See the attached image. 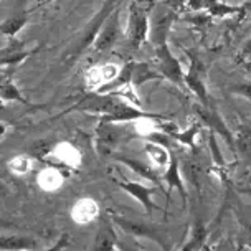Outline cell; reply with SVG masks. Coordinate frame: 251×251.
<instances>
[{"label":"cell","mask_w":251,"mask_h":251,"mask_svg":"<svg viewBox=\"0 0 251 251\" xmlns=\"http://www.w3.org/2000/svg\"><path fill=\"white\" fill-rule=\"evenodd\" d=\"M200 251H207V248H205V246H203V248H201Z\"/></svg>","instance_id":"32"},{"label":"cell","mask_w":251,"mask_h":251,"mask_svg":"<svg viewBox=\"0 0 251 251\" xmlns=\"http://www.w3.org/2000/svg\"><path fill=\"white\" fill-rule=\"evenodd\" d=\"M8 170L13 174V176H26L31 169H33V159L26 154H19V155H13L7 164Z\"/></svg>","instance_id":"25"},{"label":"cell","mask_w":251,"mask_h":251,"mask_svg":"<svg viewBox=\"0 0 251 251\" xmlns=\"http://www.w3.org/2000/svg\"><path fill=\"white\" fill-rule=\"evenodd\" d=\"M116 160L126 165L129 170H132L136 176L141 178H144L146 182L149 183H159L160 182V176L157 172V169L152 164H147L144 160L136 159V157H127V155H116Z\"/></svg>","instance_id":"14"},{"label":"cell","mask_w":251,"mask_h":251,"mask_svg":"<svg viewBox=\"0 0 251 251\" xmlns=\"http://www.w3.org/2000/svg\"><path fill=\"white\" fill-rule=\"evenodd\" d=\"M118 233L114 230V225L107 218H102L100 226L94 235L93 245L89 251H116L118 248Z\"/></svg>","instance_id":"12"},{"label":"cell","mask_w":251,"mask_h":251,"mask_svg":"<svg viewBox=\"0 0 251 251\" xmlns=\"http://www.w3.org/2000/svg\"><path fill=\"white\" fill-rule=\"evenodd\" d=\"M116 251H141V250H139L137 246H134V245L121 243V241H118V248H116Z\"/></svg>","instance_id":"29"},{"label":"cell","mask_w":251,"mask_h":251,"mask_svg":"<svg viewBox=\"0 0 251 251\" xmlns=\"http://www.w3.org/2000/svg\"><path fill=\"white\" fill-rule=\"evenodd\" d=\"M2 113H5V102L0 101V114H2Z\"/></svg>","instance_id":"31"},{"label":"cell","mask_w":251,"mask_h":251,"mask_svg":"<svg viewBox=\"0 0 251 251\" xmlns=\"http://www.w3.org/2000/svg\"><path fill=\"white\" fill-rule=\"evenodd\" d=\"M188 56H190V66H188V71L183 76V84H187V88L190 89L192 93L199 98L200 104L203 107H213L210 104V96L207 93V88H205V83L201 79V71H200V61L194 53L188 51Z\"/></svg>","instance_id":"10"},{"label":"cell","mask_w":251,"mask_h":251,"mask_svg":"<svg viewBox=\"0 0 251 251\" xmlns=\"http://www.w3.org/2000/svg\"><path fill=\"white\" fill-rule=\"evenodd\" d=\"M38 241L24 235H0V251H35Z\"/></svg>","instance_id":"17"},{"label":"cell","mask_w":251,"mask_h":251,"mask_svg":"<svg viewBox=\"0 0 251 251\" xmlns=\"http://www.w3.org/2000/svg\"><path fill=\"white\" fill-rule=\"evenodd\" d=\"M207 236H208V233L203 223H195V225L192 226V231H190V235H188L187 243L177 251H200L205 246Z\"/></svg>","instance_id":"23"},{"label":"cell","mask_w":251,"mask_h":251,"mask_svg":"<svg viewBox=\"0 0 251 251\" xmlns=\"http://www.w3.org/2000/svg\"><path fill=\"white\" fill-rule=\"evenodd\" d=\"M50 155L58 164H61L63 167L75 170L81 165V152H79L78 147L71 144V142H58L51 149Z\"/></svg>","instance_id":"15"},{"label":"cell","mask_w":251,"mask_h":251,"mask_svg":"<svg viewBox=\"0 0 251 251\" xmlns=\"http://www.w3.org/2000/svg\"><path fill=\"white\" fill-rule=\"evenodd\" d=\"M201 126L200 124H192L190 127L185 129V131H176L174 129L172 132H169L167 136L170 139H176L177 142H180L182 146H187L190 149H195V139L200 134Z\"/></svg>","instance_id":"24"},{"label":"cell","mask_w":251,"mask_h":251,"mask_svg":"<svg viewBox=\"0 0 251 251\" xmlns=\"http://www.w3.org/2000/svg\"><path fill=\"white\" fill-rule=\"evenodd\" d=\"M0 101L2 102H19L24 106H33L31 102L24 96L20 88L17 86L10 75H3L0 78Z\"/></svg>","instance_id":"19"},{"label":"cell","mask_w":251,"mask_h":251,"mask_svg":"<svg viewBox=\"0 0 251 251\" xmlns=\"http://www.w3.org/2000/svg\"><path fill=\"white\" fill-rule=\"evenodd\" d=\"M5 132H7V126L3 124V123H0V137L5 136Z\"/></svg>","instance_id":"30"},{"label":"cell","mask_w":251,"mask_h":251,"mask_svg":"<svg viewBox=\"0 0 251 251\" xmlns=\"http://www.w3.org/2000/svg\"><path fill=\"white\" fill-rule=\"evenodd\" d=\"M70 111H81V113L100 116V121L106 123H136L141 119H155V121H165V116L147 113L142 111L139 106H134L127 102L123 98L116 94H101V93H91L84 100H81L76 106L71 107Z\"/></svg>","instance_id":"1"},{"label":"cell","mask_w":251,"mask_h":251,"mask_svg":"<svg viewBox=\"0 0 251 251\" xmlns=\"http://www.w3.org/2000/svg\"><path fill=\"white\" fill-rule=\"evenodd\" d=\"M98 217H100V205L89 197L79 199L71 208V220L76 225H89Z\"/></svg>","instance_id":"13"},{"label":"cell","mask_w":251,"mask_h":251,"mask_svg":"<svg viewBox=\"0 0 251 251\" xmlns=\"http://www.w3.org/2000/svg\"><path fill=\"white\" fill-rule=\"evenodd\" d=\"M155 5V0H132L129 5L127 26L124 30V40L129 50H141V47L149 38L151 13Z\"/></svg>","instance_id":"2"},{"label":"cell","mask_w":251,"mask_h":251,"mask_svg":"<svg viewBox=\"0 0 251 251\" xmlns=\"http://www.w3.org/2000/svg\"><path fill=\"white\" fill-rule=\"evenodd\" d=\"M240 58H241V60H246V58H251V37H250L248 42L245 43V47L241 48Z\"/></svg>","instance_id":"28"},{"label":"cell","mask_w":251,"mask_h":251,"mask_svg":"<svg viewBox=\"0 0 251 251\" xmlns=\"http://www.w3.org/2000/svg\"><path fill=\"white\" fill-rule=\"evenodd\" d=\"M68 238H70L68 235H63L61 238L56 241L55 245L50 246V248H47L45 251H61V250H65L66 246H68V243H70V240H68Z\"/></svg>","instance_id":"27"},{"label":"cell","mask_w":251,"mask_h":251,"mask_svg":"<svg viewBox=\"0 0 251 251\" xmlns=\"http://www.w3.org/2000/svg\"><path fill=\"white\" fill-rule=\"evenodd\" d=\"M160 180H162L165 185H167L169 190L172 188H177L178 194H180L183 205L187 201V192H185V185H183V178H182V172H180V165H178V160L176 155H172L170 159V164L167 165V169L164 170V174L160 176Z\"/></svg>","instance_id":"16"},{"label":"cell","mask_w":251,"mask_h":251,"mask_svg":"<svg viewBox=\"0 0 251 251\" xmlns=\"http://www.w3.org/2000/svg\"><path fill=\"white\" fill-rule=\"evenodd\" d=\"M178 15L177 10L172 7L165 5L164 2H159V5L154 7L151 13V28H149V38L152 47H159V45L167 43L170 30Z\"/></svg>","instance_id":"3"},{"label":"cell","mask_w":251,"mask_h":251,"mask_svg":"<svg viewBox=\"0 0 251 251\" xmlns=\"http://www.w3.org/2000/svg\"><path fill=\"white\" fill-rule=\"evenodd\" d=\"M188 12L194 13H207L208 17H218V19H225V17H238L246 12L245 5H228L220 0H187L185 7Z\"/></svg>","instance_id":"6"},{"label":"cell","mask_w":251,"mask_h":251,"mask_svg":"<svg viewBox=\"0 0 251 251\" xmlns=\"http://www.w3.org/2000/svg\"><path fill=\"white\" fill-rule=\"evenodd\" d=\"M37 50L38 47L28 48V45L17 37L8 38L7 45L0 50V66H10V68L20 66L26 58L33 55Z\"/></svg>","instance_id":"9"},{"label":"cell","mask_w":251,"mask_h":251,"mask_svg":"<svg viewBox=\"0 0 251 251\" xmlns=\"http://www.w3.org/2000/svg\"><path fill=\"white\" fill-rule=\"evenodd\" d=\"M144 152H146L147 159H149V162L154 165L157 170L159 169L165 170L167 165L170 164V159H172V154H170V151L167 147L159 144V142H154V141L146 142Z\"/></svg>","instance_id":"21"},{"label":"cell","mask_w":251,"mask_h":251,"mask_svg":"<svg viewBox=\"0 0 251 251\" xmlns=\"http://www.w3.org/2000/svg\"><path fill=\"white\" fill-rule=\"evenodd\" d=\"M228 91L236 94V96H243L246 100L251 101V83H243V84H233L228 88Z\"/></svg>","instance_id":"26"},{"label":"cell","mask_w":251,"mask_h":251,"mask_svg":"<svg viewBox=\"0 0 251 251\" xmlns=\"http://www.w3.org/2000/svg\"><path fill=\"white\" fill-rule=\"evenodd\" d=\"M118 185L119 188H123L129 197H132L137 203H141L147 215H151L152 210H159V205L152 200V195L159 190L157 187L147 185V183H142V182H132V180H118Z\"/></svg>","instance_id":"8"},{"label":"cell","mask_w":251,"mask_h":251,"mask_svg":"<svg viewBox=\"0 0 251 251\" xmlns=\"http://www.w3.org/2000/svg\"><path fill=\"white\" fill-rule=\"evenodd\" d=\"M121 37H123V30H121V19H119V8L111 13L104 20V24L98 31L96 38L91 45L94 53H107L111 51L116 45L119 43Z\"/></svg>","instance_id":"5"},{"label":"cell","mask_w":251,"mask_h":251,"mask_svg":"<svg viewBox=\"0 0 251 251\" xmlns=\"http://www.w3.org/2000/svg\"><path fill=\"white\" fill-rule=\"evenodd\" d=\"M154 66L162 75V78L169 79L174 84H183L185 71H183L180 61L172 55L169 43L154 47Z\"/></svg>","instance_id":"4"},{"label":"cell","mask_w":251,"mask_h":251,"mask_svg":"<svg viewBox=\"0 0 251 251\" xmlns=\"http://www.w3.org/2000/svg\"><path fill=\"white\" fill-rule=\"evenodd\" d=\"M121 66L116 63H106V65H96L86 71V86L91 91H98L104 84L111 83L119 75Z\"/></svg>","instance_id":"11"},{"label":"cell","mask_w":251,"mask_h":251,"mask_svg":"<svg viewBox=\"0 0 251 251\" xmlns=\"http://www.w3.org/2000/svg\"><path fill=\"white\" fill-rule=\"evenodd\" d=\"M121 127L116 123H106L100 121L96 131H94V146L100 155H109L113 154L121 141Z\"/></svg>","instance_id":"7"},{"label":"cell","mask_w":251,"mask_h":251,"mask_svg":"<svg viewBox=\"0 0 251 251\" xmlns=\"http://www.w3.org/2000/svg\"><path fill=\"white\" fill-rule=\"evenodd\" d=\"M26 24H28V15L26 13L12 15L3 22H0V35H3L7 38H13L25 28Z\"/></svg>","instance_id":"22"},{"label":"cell","mask_w":251,"mask_h":251,"mask_svg":"<svg viewBox=\"0 0 251 251\" xmlns=\"http://www.w3.org/2000/svg\"><path fill=\"white\" fill-rule=\"evenodd\" d=\"M116 223H118L119 228L127 233V235L132 236H147V238H152L154 241H157L162 248H165L164 240L160 238V233H157L154 228L144 225V223H137V222H131V220H126V218H116Z\"/></svg>","instance_id":"20"},{"label":"cell","mask_w":251,"mask_h":251,"mask_svg":"<svg viewBox=\"0 0 251 251\" xmlns=\"http://www.w3.org/2000/svg\"><path fill=\"white\" fill-rule=\"evenodd\" d=\"M65 174L56 167H45L43 170H40L37 176V183L43 192H56L60 190L65 183Z\"/></svg>","instance_id":"18"}]
</instances>
